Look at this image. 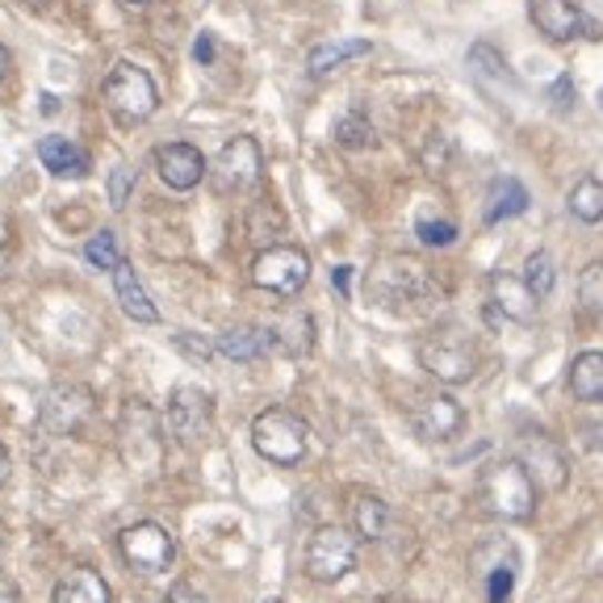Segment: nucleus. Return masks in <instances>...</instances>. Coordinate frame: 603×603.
Instances as JSON below:
<instances>
[{
    "label": "nucleus",
    "instance_id": "7",
    "mask_svg": "<svg viewBox=\"0 0 603 603\" xmlns=\"http://www.w3.org/2000/svg\"><path fill=\"white\" fill-rule=\"evenodd\" d=\"M306 281H311V257L302 248H290V243H277L269 252H260L257 264H252V285L277 293V298L302 293Z\"/></svg>",
    "mask_w": 603,
    "mask_h": 603
},
{
    "label": "nucleus",
    "instance_id": "17",
    "mask_svg": "<svg viewBox=\"0 0 603 603\" xmlns=\"http://www.w3.org/2000/svg\"><path fill=\"white\" fill-rule=\"evenodd\" d=\"M38 160L51 177H84L89 172V151L72 143L68 134H42L38 139Z\"/></svg>",
    "mask_w": 603,
    "mask_h": 603
},
{
    "label": "nucleus",
    "instance_id": "8",
    "mask_svg": "<svg viewBox=\"0 0 603 603\" xmlns=\"http://www.w3.org/2000/svg\"><path fill=\"white\" fill-rule=\"evenodd\" d=\"M118 549H122L127 566L139 570V574H164V570L172 566V557H177V541H172V532L160 529V524H151V520L122 529Z\"/></svg>",
    "mask_w": 603,
    "mask_h": 603
},
{
    "label": "nucleus",
    "instance_id": "33",
    "mask_svg": "<svg viewBox=\"0 0 603 603\" xmlns=\"http://www.w3.org/2000/svg\"><path fill=\"white\" fill-rule=\"evenodd\" d=\"M130 193H134V168L130 164H118L110 177V205L113 210H122L130 201Z\"/></svg>",
    "mask_w": 603,
    "mask_h": 603
},
{
    "label": "nucleus",
    "instance_id": "19",
    "mask_svg": "<svg viewBox=\"0 0 603 603\" xmlns=\"http://www.w3.org/2000/svg\"><path fill=\"white\" fill-rule=\"evenodd\" d=\"M51 603H113V591L97 570H68L51 591Z\"/></svg>",
    "mask_w": 603,
    "mask_h": 603
},
{
    "label": "nucleus",
    "instance_id": "35",
    "mask_svg": "<svg viewBox=\"0 0 603 603\" xmlns=\"http://www.w3.org/2000/svg\"><path fill=\"white\" fill-rule=\"evenodd\" d=\"M549 97H553L557 110H570V105H574V80H570V76H557L553 89H549Z\"/></svg>",
    "mask_w": 603,
    "mask_h": 603
},
{
    "label": "nucleus",
    "instance_id": "31",
    "mask_svg": "<svg viewBox=\"0 0 603 603\" xmlns=\"http://www.w3.org/2000/svg\"><path fill=\"white\" fill-rule=\"evenodd\" d=\"M415 235H420V243H428V248H449L453 239H458V227L449 219H420L415 222Z\"/></svg>",
    "mask_w": 603,
    "mask_h": 603
},
{
    "label": "nucleus",
    "instance_id": "23",
    "mask_svg": "<svg viewBox=\"0 0 603 603\" xmlns=\"http://www.w3.org/2000/svg\"><path fill=\"white\" fill-rule=\"evenodd\" d=\"M524 210H529V189L515 181V177H503V181L491 184V201H486V222L520 219Z\"/></svg>",
    "mask_w": 603,
    "mask_h": 603
},
{
    "label": "nucleus",
    "instance_id": "38",
    "mask_svg": "<svg viewBox=\"0 0 603 603\" xmlns=\"http://www.w3.org/2000/svg\"><path fill=\"white\" fill-rule=\"evenodd\" d=\"M0 603H21V591L9 574H0Z\"/></svg>",
    "mask_w": 603,
    "mask_h": 603
},
{
    "label": "nucleus",
    "instance_id": "27",
    "mask_svg": "<svg viewBox=\"0 0 603 603\" xmlns=\"http://www.w3.org/2000/svg\"><path fill=\"white\" fill-rule=\"evenodd\" d=\"M84 260H89L92 269H105V273H113V269L122 264V252H118V235H113V231H101V235H92L89 243H84Z\"/></svg>",
    "mask_w": 603,
    "mask_h": 603
},
{
    "label": "nucleus",
    "instance_id": "45",
    "mask_svg": "<svg viewBox=\"0 0 603 603\" xmlns=\"http://www.w3.org/2000/svg\"><path fill=\"white\" fill-rule=\"evenodd\" d=\"M269 603H273V600H269Z\"/></svg>",
    "mask_w": 603,
    "mask_h": 603
},
{
    "label": "nucleus",
    "instance_id": "39",
    "mask_svg": "<svg viewBox=\"0 0 603 603\" xmlns=\"http://www.w3.org/2000/svg\"><path fill=\"white\" fill-rule=\"evenodd\" d=\"M177 344L189 348V352H193L198 361H210V344H193V340H189V331H181V335H177Z\"/></svg>",
    "mask_w": 603,
    "mask_h": 603
},
{
    "label": "nucleus",
    "instance_id": "2",
    "mask_svg": "<svg viewBox=\"0 0 603 603\" xmlns=\"http://www.w3.org/2000/svg\"><path fill=\"white\" fill-rule=\"evenodd\" d=\"M482 503L499 520H529L536 512V482L520 461H499L482 478Z\"/></svg>",
    "mask_w": 603,
    "mask_h": 603
},
{
    "label": "nucleus",
    "instance_id": "22",
    "mask_svg": "<svg viewBox=\"0 0 603 603\" xmlns=\"http://www.w3.org/2000/svg\"><path fill=\"white\" fill-rule=\"evenodd\" d=\"M373 47H369L365 38H335V42H319L311 51V59H306V68H311V76H328L335 72V68H344V63H352V59H365Z\"/></svg>",
    "mask_w": 603,
    "mask_h": 603
},
{
    "label": "nucleus",
    "instance_id": "37",
    "mask_svg": "<svg viewBox=\"0 0 603 603\" xmlns=\"http://www.w3.org/2000/svg\"><path fill=\"white\" fill-rule=\"evenodd\" d=\"M331 285H335V290L344 293H352V269H348V264H340V269H331Z\"/></svg>",
    "mask_w": 603,
    "mask_h": 603
},
{
    "label": "nucleus",
    "instance_id": "13",
    "mask_svg": "<svg viewBox=\"0 0 603 603\" xmlns=\"http://www.w3.org/2000/svg\"><path fill=\"white\" fill-rule=\"evenodd\" d=\"M520 465L529 470V478L536 482V491H562V486H566V478H570V465H566L562 444H553L549 436L524 440Z\"/></svg>",
    "mask_w": 603,
    "mask_h": 603
},
{
    "label": "nucleus",
    "instance_id": "3",
    "mask_svg": "<svg viewBox=\"0 0 603 603\" xmlns=\"http://www.w3.org/2000/svg\"><path fill=\"white\" fill-rule=\"evenodd\" d=\"M306 423L285 406H269L252 420V449L273 465H298L306 458Z\"/></svg>",
    "mask_w": 603,
    "mask_h": 603
},
{
    "label": "nucleus",
    "instance_id": "43",
    "mask_svg": "<svg viewBox=\"0 0 603 603\" xmlns=\"http://www.w3.org/2000/svg\"><path fill=\"white\" fill-rule=\"evenodd\" d=\"M127 4H147V0H127Z\"/></svg>",
    "mask_w": 603,
    "mask_h": 603
},
{
    "label": "nucleus",
    "instance_id": "41",
    "mask_svg": "<svg viewBox=\"0 0 603 603\" xmlns=\"http://www.w3.org/2000/svg\"><path fill=\"white\" fill-rule=\"evenodd\" d=\"M4 72H9V51L0 47V80H4Z\"/></svg>",
    "mask_w": 603,
    "mask_h": 603
},
{
    "label": "nucleus",
    "instance_id": "40",
    "mask_svg": "<svg viewBox=\"0 0 603 603\" xmlns=\"http://www.w3.org/2000/svg\"><path fill=\"white\" fill-rule=\"evenodd\" d=\"M4 482H9V449L0 444V486H4Z\"/></svg>",
    "mask_w": 603,
    "mask_h": 603
},
{
    "label": "nucleus",
    "instance_id": "30",
    "mask_svg": "<svg viewBox=\"0 0 603 603\" xmlns=\"http://www.w3.org/2000/svg\"><path fill=\"white\" fill-rule=\"evenodd\" d=\"M579 298H583L586 311L603 319V260H595L591 269H583V277H579Z\"/></svg>",
    "mask_w": 603,
    "mask_h": 603
},
{
    "label": "nucleus",
    "instance_id": "25",
    "mask_svg": "<svg viewBox=\"0 0 603 603\" xmlns=\"http://www.w3.org/2000/svg\"><path fill=\"white\" fill-rule=\"evenodd\" d=\"M570 214L579 222H600L603 219V181H595V177H586V181H579L574 189H570Z\"/></svg>",
    "mask_w": 603,
    "mask_h": 603
},
{
    "label": "nucleus",
    "instance_id": "44",
    "mask_svg": "<svg viewBox=\"0 0 603 603\" xmlns=\"http://www.w3.org/2000/svg\"><path fill=\"white\" fill-rule=\"evenodd\" d=\"M600 105H603V92H600Z\"/></svg>",
    "mask_w": 603,
    "mask_h": 603
},
{
    "label": "nucleus",
    "instance_id": "1",
    "mask_svg": "<svg viewBox=\"0 0 603 603\" xmlns=\"http://www.w3.org/2000/svg\"><path fill=\"white\" fill-rule=\"evenodd\" d=\"M369 290L382 302L385 311L399 314H423L440 302L436 281L428 277L420 260L411 257H385L373 273H369Z\"/></svg>",
    "mask_w": 603,
    "mask_h": 603
},
{
    "label": "nucleus",
    "instance_id": "21",
    "mask_svg": "<svg viewBox=\"0 0 603 603\" xmlns=\"http://www.w3.org/2000/svg\"><path fill=\"white\" fill-rule=\"evenodd\" d=\"M570 394L579 402H603V352L586 348L570 361Z\"/></svg>",
    "mask_w": 603,
    "mask_h": 603
},
{
    "label": "nucleus",
    "instance_id": "28",
    "mask_svg": "<svg viewBox=\"0 0 603 603\" xmlns=\"http://www.w3.org/2000/svg\"><path fill=\"white\" fill-rule=\"evenodd\" d=\"M335 139H340L344 147H369L373 143V122H369L361 110L344 113V118L335 122Z\"/></svg>",
    "mask_w": 603,
    "mask_h": 603
},
{
    "label": "nucleus",
    "instance_id": "9",
    "mask_svg": "<svg viewBox=\"0 0 603 603\" xmlns=\"http://www.w3.org/2000/svg\"><path fill=\"white\" fill-rule=\"evenodd\" d=\"M532 26L549 38V42H574V38H600V21L583 13L574 0H529Z\"/></svg>",
    "mask_w": 603,
    "mask_h": 603
},
{
    "label": "nucleus",
    "instance_id": "5",
    "mask_svg": "<svg viewBox=\"0 0 603 603\" xmlns=\"http://www.w3.org/2000/svg\"><path fill=\"white\" fill-rule=\"evenodd\" d=\"M420 365L428 369L436 382L461 385L478 373V348L465 331L449 328V331H440V335H432V340H423Z\"/></svg>",
    "mask_w": 603,
    "mask_h": 603
},
{
    "label": "nucleus",
    "instance_id": "15",
    "mask_svg": "<svg viewBox=\"0 0 603 603\" xmlns=\"http://www.w3.org/2000/svg\"><path fill=\"white\" fill-rule=\"evenodd\" d=\"M92 415V394L84 390V385H59V390H51L47 394V402H42V428L47 432H76L80 423Z\"/></svg>",
    "mask_w": 603,
    "mask_h": 603
},
{
    "label": "nucleus",
    "instance_id": "16",
    "mask_svg": "<svg viewBox=\"0 0 603 603\" xmlns=\"http://www.w3.org/2000/svg\"><path fill=\"white\" fill-rule=\"evenodd\" d=\"M491 306L503 319H515V323H532L536 319V293L524 285V277L512 273H494L491 277Z\"/></svg>",
    "mask_w": 603,
    "mask_h": 603
},
{
    "label": "nucleus",
    "instance_id": "26",
    "mask_svg": "<svg viewBox=\"0 0 603 603\" xmlns=\"http://www.w3.org/2000/svg\"><path fill=\"white\" fill-rule=\"evenodd\" d=\"M524 285L536 293V302H545L553 285H557V269H553V257L549 252H532L529 264H524Z\"/></svg>",
    "mask_w": 603,
    "mask_h": 603
},
{
    "label": "nucleus",
    "instance_id": "6",
    "mask_svg": "<svg viewBox=\"0 0 603 603\" xmlns=\"http://www.w3.org/2000/svg\"><path fill=\"white\" fill-rule=\"evenodd\" d=\"M302 566L314 583H340L344 574L356 570V536L340 524L314 529V536L306 541V553H302Z\"/></svg>",
    "mask_w": 603,
    "mask_h": 603
},
{
    "label": "nucleus",
    "instance_id": "10",
    "mask_svg": "<svg viewBox=\"0 0 603 603\" xmlns=\"http://www.w3.org/2000/svg\"><path fill=\"white\" fill-rule=\"evenodd\" d=\"M260 172H264V155H260V143L252 134H235L219 151V160H214V184H219L222 193H248V189H257Z\"/></svg>",
    "mask_w": 603,
    "mask_h": 603
},
{
    "label": "nucleus",
    "instance_id": "11",
    "mask_svg": "<svg viewBox=\"0 0 603 603\" xmlns=\"http://www.w3.org/2000/svg\"><path fill=\"white\" fill-rule=\"evenodd\" d=\"M168 432L181 440V444H201L214 428V406L210 394L201 385H177L172 399H168Z\"/></svg>",
    "mask_w": 603,
    "mask_h": 603
},
{
    "label": "nucleus",
    "instance_id": "34",
    "mask_svg": "<svg viewBox=\"0 0 603 603\" xmlns=\"http://www.w3.org/2000/svg\"><path fill=\"white\" fill-rule=\"evenodd\" d=\"M160 603H210V600H205V595H201L193 583H172V586H168V595Z\"/></svg>",
    "mask_w": 603,
    "mask_h": 603
},
{
    "label": "nucleus",
    "instance_id": "36",
    "mask_svg": "<svg viewBox=\"0 0 603 603\" xmlns=\"http://www.w3.org/2000/svg\"><path fill=\"white\" fill-rule=\"evenodd\" d=\"M193 59H198V63H214V38L201 34L198 42H193Z\"/></svg>",
    "mask_w": 603,
    "mask_h": 603
},
{
    "label": "nucleus",
    "instance_id": "32",
    "mask_svg": "<svg viewBox=\"0 0 603 603\" xmlns=\"http://www.w3.org/2000/svg\"><path fill=\"white\" fill-rule=\"evenodd\" d=\"M512 586H515V566H491V579H486V600L491 603H512Z\"/></svg>",
    "mask_w": 603,
    "mask_h": 603
},
{
    "label": "nucleus",
    "instance_id": "18",
    "mask_svg": "<svg viewBox=\"0 0 603 603\" xmlns=\"http://www.w3.org/2000/svg\"><path fill=\"white\" fill-rule=\"evenodd\" d=\"M277 348V335L273 328H227L219 335V352L227 361H260V356H269Z\"/></svg>",
    "mask_w": 603,
    "mask_h": 603
},
{
    "label": "nucleus",
    "instance_id": "14",
    "mask_svg": "<svg viewBox=\"0 0 603 603\" xmlns=\"http://www.w3.org/2000/svg\"><path fill=\"white\" fill-rule=\"evenodd\" d=\"M155 172H160V181H164L168 189L189 193V189H198L201 177H205V160H201V151L193 143H164V147H155Z\"/></svg>",
    "mask_w": 603,
    "mask_h": 603
},
{
    "label": "nucleus",
    "instance_id": "24",
    "mask_svg": "<svg viewBox=\"0 0 603 603\" xmlns=\"http://www.w3.org/2000/svg\"><path fill=\"white\" fill-rule=\"evenodd\" d=\"M352 520H356V536L361 541H382L385 524H390V507H385V499H378V494H361Z\"/></svg>",
    "mask_w": 603,
    "mask_h": 603
},
{
    "label": "nucleus",
    "instance_id": "4",
    "mask_svg": "<svg viewBox=\"0 0 603 603\" xmlns=\"http://www.w3.org/2000/svg\"><path fill=\"white\" fill-rule=\"evenodd\" d=\"M101 97H105V105L118 122H147L151 113L160 110V92H155V80L143 72V68H134V63H118L110 76H105V84H101Z\"/></svg>",
    "mask_w": 603,
    "mask_h": 603
},
{
    "label": "nucleus",
    "instance_id": "20",
    "mask_svg": "<svg viewBox=\"0 0 603 603\" xmlns=\"http://www.w3.org/2000/svg\"><path fill=\"white\" fill-rule=\"evenodd\" d=\"M113 293H118L122 311H127L134 323H160V311L151 306V298H147V290L139 285V277H134V269H130L127 260L113 269Z\"/></svg>",
    "mask_w": 603,
    "mask_h": 603
},
{
    "label": "nucleus",
    "instance_id": "29",
    "mask_svg": "<svg viewBox=\"0 0 603 603\" xmlns=\"http://www.w3.org/2000/svg\"><path fill=\"white\" fill-rule=\"evenodd\" d=\"M470 68H474L478 76H491V80H512L507 59L499 56L494 47H486V42H474V47H470Z\"/></svg>",
    "mask_w": 603,
    "mask_h": 603
},
{
    "label": "nucleus",
    "instance_id": "12",
    "mask_svg": "<svg viewBox=\"0 0 603 603\" xmlns=\"http://www.w3.org/2000/svg\"><path fill=\"white\" fill-rule=\"evenodd\" d=\"M411 428H415L420 440L440 444V440H453L461 428H465V411H461V402L449 399V394H423V399L411 406Z\"/></svg>",
    "mask_w": 603,
    "mask_h": 603
},
{
    "label": "nucleus",
    "instance_id": "42",
    "mask_svg": "<svg viewBox=\"0 0 603 603\" xmlns=\"http://www.w3.org/2000/svg\"><path fill=\"white\" fill-rule=\"evenodd\" d=\"M378 603H406V600H399V595H385V600H378Z\"/></svg>",
    "mask_w": 603,
    "mask_h": 603
}]
</instances>
